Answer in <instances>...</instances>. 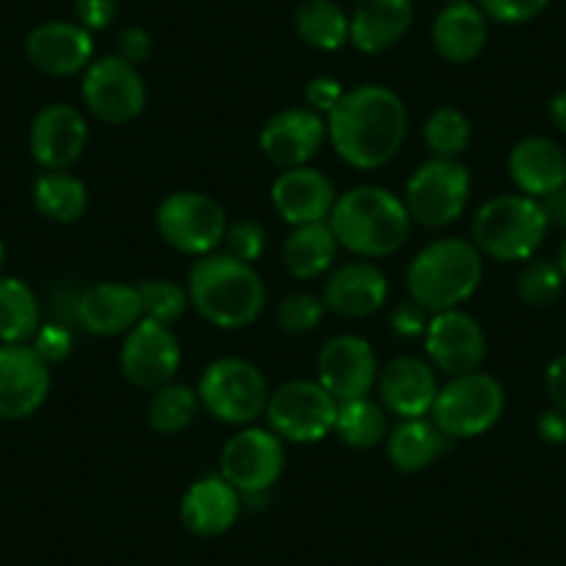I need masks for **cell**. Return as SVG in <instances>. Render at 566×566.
<instances>
[{"label":"cell","mask_w":566,"mask_h":566,"mask_svg":"<svg viewBox=\"0 0 566 566\" xmlns=\"http://www.w3.org/2000/svg\"><path fill=\"white\" fill-rule=\"evenodd\" d=\"M413 20L411 0H361L350 18V42L361 53H384L406 36Z\"/></svg>","instance_id":"obj_26"},{"label":"cell","mask_w":566,"mask_h":566,"mask_svg":"<svg viewBox=\"0 0 566 566\" xmlns=\"http://www.w3.org/2000/svg\"><path fill=\"white\" fill-rule=\"evenodd\" d=\"M389 297V283L386 275L373 261H350L339 266L325 283V308L339 317L361 319L380 312Z\"/></svg>","instance_id":"obj_25"},{"label":"cell","mask_w":566,"mask_h":566,"mask_svg":"<svg viewBox=\"0 0 566 566\" xmlns=\"http://www.w3.org/2000/svg\"><path fill=\"white\" fill-rule=\"evenodd\" d=\"M34 198V209L40 211L45 220L59 222V226H70L84 217L86 206H90V192L81 178L70 176L67 170L42 172L31 189Z\"/></svg>","instance_id":"obj_30"},{"label":"cell","mask_w":566,"mask_h":566,"mask_svg":"<svg viewBox=\"0 0 566 566\" xmlns=\"http://www.w3.org/2000/svg\"><path fill=\"white\" fill-rule=\"evenodd\" d=\"M181 367V345L170 325L142 317L125 334L119 350V373L136 389H161Z\"/></svg>","instance_id":"obj_13"},{"label":"cell","mask_w":566,"mask_h":566,"mask_svg":"<svg viewBox=\"0 0 566 566\" xmlns=\"http://www.w3.org/2000/svg\"><path fill=\"white\" fill-rule=\"evenodd\" d=\"M81 97L97 119L108 125H125L145 112L148 86H145L136 64L125 62L114 53V56L97 59L84 70Z\"/></svg>","instance_id":"obj_12"},{"label":"cell","mask_w":566,"mask_h":566,"mask_svg":"<svg viewBox=\"0 0 566 566\" xmlns=\"http://www.w3.org/2000/svg\"><path fill=\"white\" fill-rule=\"evenodd\" d=\"M503 411V384L489 373H467L439 386L431 417L448 439H475L492 431Z\"/></svg>","instance_id":"obj_6"},{"label":"cell","mask_w":566,"mask_h":566,"mask_svg":"<svg viewBox=\"0 0 566 566\" xmlns=\"http://www.w3.org/2000/svg\"><path fill=\"white\" fill-rule=\"evenodd\" d=\"M342 97H345V90H342L339 81L331 78V75H317V78L308 81L306 103L308 108H314L317 114L334 112V108L339 106Z\"/></svg>","instance_id":"obj_42"},{"label":"cell","mask_w":566,"mask_h":566,"mask_svg":"<svg viewBox=\"0 0 566 566\" xmlns=\"http://www.w3.org/2000/svg\"><path fill=\"white\" fill-rule=\"evenodd\" d=\"M150 51H154V40H150L148 31L139 29V25H130V29H125L123 34H119L117 56L125 59V62L142 64L150 56Z\"/></svg>","instance_id":"obj_45"},{"label":"cell","mask_w":566,"mask_h":566,"mask_svg":"<svg viewBox=\"0 0 566 566\" xmlns=\"http://www.w3.org/2000/svg\"><path fill=\"white\" fill-rule=\"evenodd\" d=\"M453 3H475V0H448V7H453Z\"/></svg>","instance_id":"obj_52"},{"label":"cell","mask_w":566,"mask_h":566,"mask_svg":"<svg viewBox=\"0 0 566 566\" xmlns=\"http://www.w3.org/2000/svg\"><path fill=\"white\" fill-rule=\"evenodd\" d=\"M536 433L544 444H566V413L558 408H549L538 417Z\"/></svg>","instance_id":"obj_47"},{"label":"cell","mask_w":566,"mask_h":566,"mask_svg":"<svg viewBox=\"0 0 566 566\" xmlns=\"http://www.w3.org/2000/svg\"><path fill=\"white\" fill-rule=\"evenodd\" d=\"M3 261H7V244L0 239V266H3Z\"/></svg>","instance_id":"obj_51"},{"label":"cell","mask_w":566,"mask_h":566,"mask_svg":"<svg viewBox=\"0 0 566 566\" xmlns=\"http://www.w3.org/2000/svg\"><path fill=\"white\" fill-rule=\"evenodd\" d=\"M283 467H286L283 439L253 424L228 439L220 455V475L242 494V500L270 492L281 481Z\"/></svg>","instance_id":"obj_11"},{"label":"cell","mask_w":566,"mask_h":566,"mask_svg":"<svg viewBox=\"0 0 566 566\" xmlns=\"http://www.w3.org/2000/svg\"><path fill=\"white\" fill-rule=\"evenodd\" d=\"M433 48L450 64H467L481 56L489 40L486 14L478 3H453L439 12L433 23Z\"/></svg>","instance_id":"obj_27"},{"label":"cell","mask_w":566,"mask_h":566,"mask_svg":"<svg viewBox=\"0 0 566 566\" xmlns=\"http://www.w3.org/2000/svg\"><path fill=\"white\" fill-rule=\"evenodd\" d=\"M75 317L92 336L128 334L145 314L136 286L117 281L92 283L75 303Z\"/></svg>","instance_id":"obj_24"},{"label":"cell","mask_w":566,"mask_h":566,"mask_svg":"<svg viewBox=\"0 0 566 566\" xmlns=\"http://www.w3.org/2000/svg\"><path fill=\"white\" fill-rule=\"evenodd\" d=\"M339 400L319 380H290L270 391L266 422L277 439L292 444H314L334 433Z\"/></svg>","instance_id":"obj_8"},{"label":"cell","mask_w":566,"mask_h":566,"mask_svg":"<svg viewBox=\"0 0 566 566\" xmlns=\"http://www.w3.org/2000/svg\"><path fill=\"white\" fill-rule=\"evenodd\" d=\"M424 350L433 369L459 378V375L481 369L486 358V334L472 314L450 308L431 317L424 328Z\"/></svg>","instance_id":"obj_15"},{"label":"cell","mask_w":566,"mask_h":566,"mask_svg":"<svg viewBox=\"0 0 566 566\" xmlns=\"http://www.w3.org/2000/svg\"><path fill=\"white\" fill-rule=\"evenodd\" d=\"M317 380L339 402L367 397L378 384V358L373 345L350 334L328 339L317 358Z\"/></svg>","instance_id":"obj_18"},{"label":"cell","mask_w":566,"mask_h":566,"mask_svg":"<svg viewBox=\"0 0 566 566\" xmlns=\"http://www.w3.org/2000/svg\"><path fill=\"white\" fill-rule=\"evenodd\" d=\"M266 233L264 228L255 220H239L233 226H228L226 239H222V253L233 255V259L244 261V264H255L264 253Z\"/></svg>","instance_id":"obj_39"},{"label":"cell","mask_w":566,"mask_h":566,"mask_svg":"<svg viewBox=\"0 0 566 566\" xmlns=\"http://www.w3.org/2000/svg\"><path fill=\"white\" fill-rule=\"evenodd\" d=\"M189 303L198 308L206 323L217 328H248L261 317L266 303V290L253 264L217 253L203 255L189 272Z\"/></svg>","instance_id":"obj_2"},{"label":"cell","mask_w":566,"mask_h":566,"mask_svg":"<svg viewBox=\"0 0 566 566\" xmlns=\"http://www.w3.org/2000/svg\"><path fill=\"white\" fill-rule=\"evenodd\" d=\"M566 275L560 272L558 261L547 259H531L522 266L520 277H516V295L527 306H553L564 292Z\"/></svg>","instance_id":"obj_36"},{"label":"cell","mask_w":566,"mask_h":566,"mask_svg":"<svg viewBox=\"0 0 566 566\" xmlns=\"http://www.w3.org/2000/svg\"><path fill=\"white\" fill-rule=\"evenodd\" d=\"M139 292V301H142V314L154 323L161 325H170L178 323L184 317L192 303H189V292L178 283L165 281V277H154V281H142L136 286Z\"/></svg>","instance_id":"obj_37"},{"label":"cell","mask_w":566,"mask_h":566,"mask_svg":"<svg viewBox=\"0 0 566 566\" xmlns=\"http://www.w3.org/2000/svg\"><path fill=\"white\" fill-rule=\"evenodd\" d=\"M295 31L306 45L334 53L350 42V18L334 0H303L295 12Z\"/></svg>","instance_id":"obj_32"},{"label":"cell","mask_w":566,"mask_h":566,"mask_svg":"<svg viewBox=\"0 0 566 566\" xmlns=\"http://www.w3.org/2000/svg\"><path fill=\"white\" fill-rule=\"evenodd\" d=\"M549 119L566 136V90L555 92L553 101H549Z\"/></svg>","instance_id":"obj_49"},{"label":"cell","mask_w":566,"mask_h":566,"mask_svg":"<svg viewBox=\"0 0 566 566\" xmlns=\"http://www.w3.org/2000/svg\"><path fill=\"white\" fill-rule=\"evenodd\" d=\"M328 226L339 248L361 259H386L408 242L411 214L389 189L356 187L336 198Z\"/></svg>","instance_id":"obj_3"},{"label":"cell","mask_w":566,"mask_h":566,"mask_svg":"<svg viewBox=\"0 0 566 566\" xmlns=\"http://www.w3.org/2000/svg\"><path fill=\"white\" fill-rule=\"evenodd\" d=\"M272 209L290 226H308V222H325L334 211L336 192L328 176L314 167H295L283 170L272 184Z\"/></svg>","instance_id":"obj_21"},{"label":"cell","mask_w":566,"mask_h":566,"mask_svg":"<svg viewBox=\"0 0 566 566\" xmlns=\"http://www.w3.org/2000/svg\"><path fill=\"white\" fill-rule=\"evenodd\" d=\"M428 312L422 306H417L413 301L400 303V306L391 312V331L402 339H417V336H424V328H428Z\"/></svg>","instance_id":"obj_44"},{"label":"cell","mask_w":566,"mask_h":566,"mask_svg":"<svg viewBox=\"0 0 566 566\" xmlns=\"http://www.w3.org/2000/svg\"><path fill=\"white\" fill-rule=\"evenodd\" d=\"M200 406L220 422L248 428L266 411L270 389L255 364L244 358H217L198 384Z\"/></svg>","instance_id":"obj_7"},{"label":"cell","mask_w":566,"mask_h":566,"mask_svg":"<svg viewBox=\"0 0 566 566\" xmlns=\"http://www.w3.org/2000/svg\"><path fill=\"white\" fill-rule=\"evenodd\" d=\"M336 242L328 220L297 226L283 242V266L297 281H314L325 275L336 261Z\"/></svg>","instance_id":"obj_29"},{"label":"cell","mask_w":566,"mask_h":566,"mask_svg":"<svg viewBox=\"0 0 566 566\" xmlns=\"http://www.w3.org/2000/svg\"><path fill=\"white\" fill-rule=\"evenodd\" d=\"M475 3L486 18L497 20V23L520 25L538 18L553 0H475Z\"/></svg>","instance_id":"obj_40"},{"label":"cell","mask_w":566,"mask_h":566,"mask_svg":"<svg viewBox=\"0 0 566 566\" xmlns=\"http://www.w3.org/2000/svg\"><path fill=\"white\" fill-rule=\"evenodd\" d=\"M119 0H75V14L86 31H103L114 23Z\"/></svg>","instance_id":"obj_43"},{"label":"cell","mask_w":566,"mask_h":566,"mask_svg":"<svg viewBox=\"0 0 566 566\" xmlns=\"http://www.w3.org/2000/svg\"><path fill=\"white\" fill-rule=\"evenodd\" d=\"M90 125L86 117L70 103H51L31 119L29 150L31 159L45 172L70 170L84 156Z\"/></svg>","instance_id":"obj_16"},{"label":"cell","mask_w":566,"mask_h":566,"mask_svg":"<svg viewBox=\"0 0 566 566\" xmlns=\"http://www.w3.org/2000/svg\"><path fill=\"white\" fill-rule=\"evenodd\" d=\"M408 134L406 103L380 84L345 92L328 114V139L336 156L356 170H380L400 154Z\"/></svg>","instance_id":"obj_1"},{"label":"cell","mask_w":566,"mask_h":566,"mask_svg":"<svg viewBox=\"0 0 566 566\" xmlns=\"http://www.w3.org/2000/svg\"><path fill=\"white\" fill-rule=\"evenodd\" d=\"M328 136V123L314 108H283L264 123L259 148L266 159L281 170L306 167L323 148Z\"/></svg>","instance_id":"obj_17"},{"label":"cell","mask_w":566,"mask_h":566,"mask_svg":"<svg viewBox=\"0 0 566 566\" xmlns=\"http://www.w3.org/2000/svg\"><path fill=\"white\" fill-rule=\"evenodd\" d=\"M544 386H547V395H549V402H553V408H558V411L566 413V353L549 361L547 373H544Z\"/></svg>","instance_id":"obj_46"},{"label":"cell","mask_w":566,"mask_h":566,"mask_svg":"<svg viewBox=\"0 0 566 566\" xmlns=\"http://www.w3.org/2000/svg\"><path fill=\"white\" fill-rule=\"evenodd\" d=\"M200 397L192 386L187 384H165L161 389L154 391L148 406V422L156 433H165V437H172V433H181L184 428L192 424V419L198 417Z\"/></svg>","instance_id":"obj_34"},{"label":"cell","mask_w":566,"mask_h":566,"mask_svg":"<svg viewBox=\"0 0 566 566\" xmlns=\"http://www.w3.org/2000/svg\"><path fill=\"white\" fill-rule=\"evenodd\" d=\"M509 176L520 195L547 198L555 189L566 187V154L549 136H525L511 148Z\"/></svg>","instance_id":"obj_23"},{"label":"cell","mask_w":566,"mask_h":566,"mask_svg":"<svg viewBox=\"0 0 566 566\" xmlns=\"http://www.w3.org/2000/svg\"><path fill=\"white\" fill-rule=\"evenodd\" d=\"M448 448V437L437 428L433 419H400L386 437V453L395 470L422 472L439 459Z\"/></svg>","instance_id":"obj_28"},{"label":"cell","mask_w":566,"mask_h":566,"mask_svg":"<svg viewBox=\"0 0 566 566\" xmlns=\"http://www.w3.org/2000/svg\"><path fill=\"white\" fill-rule=\"evenodd\" d=\"M422 139L437 159H459L472 139V125L464 112L453 106H442L424 119Z\"/></svg>","instance_id":"obj_35"},{"label":"cell","mask_w":566,"mask_h":566,"mask_svg":"<svg viewBox=\"0 0 566 566\" xmlns=\"http://www.w3.org/2000/svg\"><path fill=\"white\" fill-rule=\"evenodd\" d=\"M378 391L386 411L395 417H428L439 395L437 369L417 356H397L378 373Z\"/></svg>","instance_id":"obj_20"},{"label":"cell","mask_w":566,"mask_h":566,"mask_svg":"<svg viewBox=\"0 0 566 566\" xmlns=\"http://www.w3.org/2000/svg\"><path fill=\"white\" fill-rule=\"evenodd\" d=\"M470 195V170L459 159H437L433 156L408 178L402 203L411 214V222H417V226L444 228L464 214Z\"/></svg>","instance_id":"obj_9"},{"label":"cell","mask_w":566,"mask_h":566,"mask_svg":"<svg viewBox=\"0 0 566 566\" xmlns=\"http://www.w3.org/2000/svg\"><path fill=\"white\" fill-rule=\"evenodd\" d=\"M25 56L31 67L51 78H70L90 67L95 56V42H92V31H86L81 23L51 20L31 31L25 40Z\"/></svg>","instance_id":"obj_19"},{"label":"cell","mask_w":566,"mask_h":566,"mask_svg":"<svg viewBox=\"0 0 566 566\" xmlns=\"http://www.w3.org/2000/svg\"><path fill=\"white\" fill-rule=\"evenodd\" d=\"M558 266H560V272L566 275V237H564V242H560V248H558Z\"/></svg>","instance_id":"obj_50"},{"label":"cell","mask_w":566,"mask_h":566,"mask_svg":"<svg viewBox=\"0 0 566 566\" xmlns=\"http://www.w3.org/2000/svg\"><path fill=\"white\" fill-rule=\"evenodd\" d=\"M325 301H319V297L308 295V292H297V295H290L283 297L281 303H277V312H275V319H277V328L283 331V334H312V331L319 328V323H323L325 317Z\"/></svg>","instance_id":"obj_38"},{"label":"cell","mask_w":566,"mask_h":566,"mask_svg":"<svg viewBox=\"0 0 566 566\" xmlns=\"http://www.w3.org/2000/svg\"><path fill=\"white\" fill-rule=\"evenodd\" d=\"M483 281V253L459 237L424 244L408 266V295L428 314L450 312L470 301Z\"/></svg>","instance_id":"obj_4"},{"label":"cell","mask_w":566,"mask_h":566,"mask_svg":"<svg viewBox=\"0 0 566 566\" xmlns=\"http://www.w3.org/2000/svg\"><path fill=\"white\" fill-rule=\"evenodd\" d=\"M226 209L211 195L203 192H172L161 200L156 211V228L161 239L178 253L203 255L217 253L228 231Z\"/></svg>","instance_id":"obj_10"},{"label":"cell","mask_w":566,"mask_h":566,"mask_svg":"<svg viewBox=\"0 0 566 566\" xmlns=\"http://www.w3.org/2000/svg\"><path fill=\"white\" fill-rule=\"evenodd\" d=\"M51 395V364L25 345H0V419L20 422L45 406Z\"/></svg>","instance_id":"obj_14"},{"label":"cell","mask_w":566,"mask_h":566,"mask_svg":"<svg viewBox=\"0 0 566 566\" xmlns=\"http://www.w3.org/2000/svg\"><path fill=\"white\" fill-rule=\"evenodd\" d=\"M40 301L23 277H0V345H25L40 331Z\"/></svg>","instance_id":"obj_31"},{"label":"cell","mask_w":566,"mask_h":566,"mask_svg":"<svg viewBox=\"0 0 566 566\" xmlns=\"http://www.w3.org/2000/svg\"><path fill=\"white\" fill-rule=\"evenodd\" d=\"M242 514V494L222 475L195 481L181 497V522L192 536H226Z\"/></svg>","instance_id":"obj_22"},{"label":"cell","mask_w":566,"mask_h":566,"mask_svg":"<svg viewBox=\"0 0 566 566\" xmlns=\"http://www.w3.org/2000/svg\"><path fill=\"white\" fill-rule=\"evenodd\" d=\"M544 217H547L549 228H558V231H566V187L555 189L553 195L542 198Z\"/></svg>","instance_id":"obj_48"},{"label":"cell","mask_w":566,"mask_h":566,"mask_svg":"<svg viewBox=\"0 0 566 566\" xmlns=\"http://www.w3.org/2000/svg\"><path fill=\"white\" fill-rule=\"evenodd\" d=\"M547 231L542 200L527 195H497L475 211L472 244L494 261H531Z\"/></svg>","instance_id":"obj_5"},{"label":"cell","mask_w":566,"mask_h":566,"mask_svg":"<svg viewBox=\"0 0 566 566\" xmlns=\"http://www.w3.org/2000/svg\"><path fill=\"white\" fill-rule=\"evenodd\" d=\"M334 433L342 439V444L353 450L378 448L389 437V419H386L384 408L369 397L345 400L339 402V411H336Z\"/></svg>","instance_id":"obj_33"},{"label":"cell","mask_w":566,"mask_h":566,"mask_svg":"<svg viewBox=\"0 0 566 566\" xmlns=\"http://www.w3.org/2000/svg\"><path fill=\"white\" fill-rule=\"evenodd\" d=\"M31 347H34L48 364H59L73 353V334H70L67 325H40V331H36L34 339H31Z\"/></svg>","instance_id":"obj_41"}]
</instances>
